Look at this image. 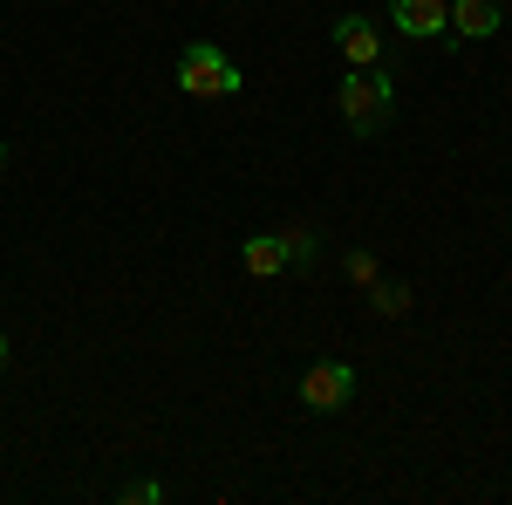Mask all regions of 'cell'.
Returning <instances> with one entry per match:
<instances>
[{"label": "cell", "mask_w": 512, "mask_h": 505, "mask_svg": "<svg viewBox=\"0 0 512 505\" xmlns=\"http://www.w3.org/2000/svg\"><path fill=\"white\" fill-rule=\"evenodd\" d=\"M0 171H7V144H0Z\"/></svg>", "instance_id": "4fadbf2b"}, {"label": "cell", "mask_w": 512, "mask_h": 505, "mask_svg": "<svg viewBox=\"0 0 512 505\" xmlns=\"http://www.w3.org/2000/svg\"><path fill=\"white\" fill-rule=\"evenodd\" d=\"M239 260H246V273H260V280H274V273H287V239H274V233L246 239V246H239Z\"/></svg>", "instance_id": "52a82bcc"}, {"label": "cell", "mask_w": 512, "mask_h": 505, "mask_svg": "<svg viewBox=\"0 0 512 505\" xmlns=\"http://www.w3.org/2000/svg\"><path fill=\"white\" fill-rule=\"evenodd\" d=\"M499 0H451V35L458 41H485V35H499Z\"/></svg>", "instance_id": "8992f818"}, {"label": "cell", "mask_w": 512, "mask_h": 505, "mask_svg": "<svg viewBox=\"0 0 512 505\" xmlns=\"http://www.w3.org/2000/svg\"><path fill=\"white\" fill-rule=\"evenodd\" d=\"M123 499H130V505H158V499H164V485H158V478H144V485H130Z\"/></svg>", "instance_id": "8fae6325"}, {"label": "cell", "mask_w": 512, "mask_h": 505, "mask_svg": "<svg viewBox=\"0 0 512 505\" xmlns=\"http://www.w3.org/2000/svg\"><path fill=\"white\" fill-rule=\"evenodd\" d=\"M0 369H7V335H0Z\"/></svg>", "instance_id": "7c38bea8"}, {"label": "cell", "mask_w": 512, "mask_h": 505, "mask_svg": "<svg viewBox=\"0 0 512 505\" xmlns=\"http://www.w3.org/2000/svg\"><path fill=\"white\" fill-rule=\"evenodd\" d=\"M390 21L410 41H431V35L451 28V0H390Z\"/></svg>", "instance_id": "277c9868"}, {"label": "cell", "mask_w": 512, "mask_h": 505, "mask_svg": "<svg viewBox=\"0 0 512 505\" xmlns=\"http://www.w3.org/2000/svg\"><path fill=\"white\" fill-rule=\"evenodd\" d=\"M349 280H355V287H376L383 273H376V260H369V253H349Z\"/></svg>", "instance_id": "30bf717a"}, {"label": "cell", "mask_w": 512, "mask_h": 505, "mask_svg": "<svg viewBox=\"0 0 512 505\" xmlns=\"http://www.w3.org/2000/svg\"><path fill=\"white\" fill-rule=\"evenodd\" d=\"M396 117V89L383 69H355L342 76V123H349L355 137H383Z\"/></svg>", "instance_id": "6da1fadb"}, {"label": "cell", "mask_w": 512, "mask_h": 505, "mask_svg": "<svg viewBox=\"0 0 512 505\" xmlns=\"http://www.w3.org/2000/svg\"><path fill=\"white\" fill-rule=\"evenodd\" d=\"M369 301H376V314H410V287H383V280H376V287H369Z\"/></svg>", "instance_id": "ba28073f"}, {"label": "cell", "mask_w": 512, "mask_h": 505, "mask_svg": "<svg viewBox=\"0 0 512 505\" xmlns=\"http://www.w3.org/2000/svg\"><path fill=\"white\" fill-rule=\"evenodd\" d=\"M280 239H287V267H294V260H315V233L294 226V233H280Z\"/></svg>", "instance_id": "9c48e42d"}, {"label": "cell", "mask_w": 512, "mask_h": 505, "mask_svg": "<svg viewBox=\"0 0 512 505\" xmlns=\"http://www.w3.org/2000/svg\"><path fill=\"white\" fill-rule=\"evenodd\" d=\"M335 48L349 55L355 69H376V62H383V35H376V21H362V14H342V21H335Z\"/></svg>", "instance_id": "5b68a950"}, {"label": "cell", "mask_w": 512, "mask_h": 505, "mask_svg": "<svg viewBox=\"0 0 512 505\" xmlns=\"http://www.w3.org/2000/svg\"><path fill=\"white\" fill-rule=\"evenodd\" d=\"M349 396H355V369H349V362H315V369L301 376V403L321 410V417H328V410H342Z\"/></svg>", "instance_id": "3957f363"}, {"label": "cell", "mask_w": 512, "mask_h": 505, "mask_svg": "<svg viewBox=\"0 0 512 505\" xmlns=\"http://www.w3.org/2000/svg\"><path fill=\"white\" fill-rule=\"evenodd\" d=\"M178 89H185V96H239V69L212 41H192L185 62H178Z\"/></svg>", "instance_id": "7a4b0ae2"}]
</instances>
